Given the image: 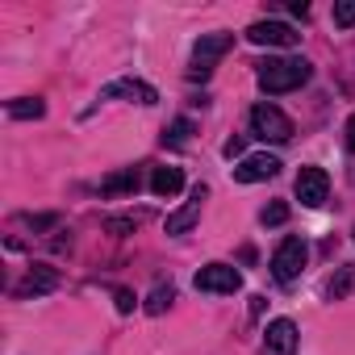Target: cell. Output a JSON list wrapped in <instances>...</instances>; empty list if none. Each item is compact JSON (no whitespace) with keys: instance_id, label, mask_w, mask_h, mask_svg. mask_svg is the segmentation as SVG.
I'll return each instance as SVG.
<instances>
[{"instance_id":"ac0fdd59","label":"cell","mask_w":355,"mask_h":355,"mask_svg":"<svg viewBox=\"0 0 355 355\" xmlns=\"http://www.w3.org/2000/svg\"><path fill=\"white\" fill-rule=\"evenodd\" d=\"M189 138H193V121L189 117H175L163 130V146H189Z\"/></svg>"},{"instance_id":"2e32d148","label":"cell","mask_w":355,"mask_h":355,"mask_svg":"<svg viewBox=\"0 0 355 355\" xmlns=\"http://www.w3.org/2000/svg\"><path fill=\"white\" fill-rule=\"evenodd\" d=\"M5 109H9L13 121H38V117L46 113V105H42L38 96H17V101H9Z\"/></svg>"},{"instance_id":"8fae6325","label":"cell","mask_w":355,"mask_h":355,"mask_svg":"<svg viewBox=\"0 0 355 355\" xmlns=\"http://www.w3.org/2000/svg\"><path fill=\"white\" fill-rule=\"evenodd\" d=\"M293 351H297V326L288 318L268 322V330H263V355H293Z\"/></svg>"},{"instance_id":"cb8c5ba5","label":"cell","mask_w":355,"mask_h":355,"mask_svg":"<svg viewBox=\"0 0 355 355\" xmlns=\"http://www.w3.org/2000/svg\"><path fill=\"white\" fill-rule=\"evenodd\" d=\"M347 146L355 150V113H351V121H347Z\"/></svg>"},{"instance_id":"44dd1931","label":"cell","mask_w":355,"mask_h":355,"mask_svg":"<svg viewBox=\"0 0 355 355\" xmlns=\"http://www.w3.org/2000/svg\"><path fill=\"white\" fill-rule=\"evenodd\" d=\"M138 222H142V214H125V218H109V222H105V230H109V234H130Z\"/></svg>"},{"instance_id":"e0dca14e","label":"cell","mask_w":355,"mask_h":355,"mask_svg":"<svg viewBox=\"0 0 355 355\" xmlns=\"http://www.w3.org/2000/svg\"><path fill=\"white\" fill-rule=\"evenodd\" d=\"M171 301H175V288H171V284H159V288H150V297H146V305H142V309H146L150 318H159V313H167V309H171Z\"/></svg>"},{"instance_id":"30bf717a","label":"cell","mask_w":355,"mask_h":355,"mask_svg":"<svg viewBox=\"0 0 355 355\" xmlns=\"http://www.w3.org/2000/svg\"><path fill=\"white\" fill-rule=\"evenodd\" d=\"M101 96L105 101H134V105H155L159 101V92L150 84H142V80H109L101 88Z\"/></svg>"},{"instance_id":"6da1fadb","label":"cell","mask_w":355,"mask_h":355,"mask_svg":"<svg viewBox=\"0 0 355 355\" xmlns=\"http://www.w3.org/2000/svg\"><path fill=\"white\" fill-rule=\"evenodd\" d=\"M309 76H313V67L305 59H263V63H255V80L272 96L297 92L301 84H309Z\"/></svg>"},{"instance_id":"5bb4252c","label":"cell","mask_w":355,"mask_h":355,"mask_svg":"<svg viewBox=\"0 0 355 355\" xmlns=\"http://www.w3.org/2000/svg\"><path fill=\"white\" fill-rule=\"evenodd\" d=\"M184 189V171L180 167H155V175H150V193L155 197H175Z\"/></svg>"},{"instance_id":"9a60e30c","label":"cell","mask_w":355,"mask_h":355,"mask_svg":"<svg viewBox=\"0 0 355 355\" xmlns=\"http://www.w3.org/2000/svg\"><path fill=\"white\" fill-rule=\"evenodd\" d=\"M351 293H355V263H343L326 284V301H347Z\"/></svg>"},{"instance_id":"52a82bcc","label":"cell","mask_w":355,"mask_h":355,"mask_svg":"<svg viewBox=\"0 0 355 355\" xmlns=\"http://www.w3.org/2000/svg\"><path fill=\"white\" fill-rule=\"evenodd\" d=\"M205 197H209V189H205V184H197L180 209H175V214H167V234H189V230L197 226V218H201V205H205Z\"/></svg>"},{"instance_id":"5b68a950","label":"cell","mask_w":355,"mask_h":355,"mask_svg":"<svg viewBox=\"0 0 355 355\" xmlns=\"http://www.w3.org/2000/svg\"><path fill=\"white\" fill-rule=\"evenodd\" d=\"M326 197H330V175L322 167H301L297 171V201L318 209V205H326Z\"/></svg>"},{"instance_id":"3957f363","label":"cell","mask_w":355,"mask_h":355,"mask_svg":"<svg viewBox=\"0 0 355 355\" xmlns=\"http://www.w3.org/2000/svg\"><path fill=\"white\" fill-rule=\"evenodd\" d=\"M251 134L255 138H263V142H288L293 138V121H288V113H280L276 105H255L251 109Z\"/></svg>"},{"instance_id":"4fadbf2b","label":"cell","mask_w":355,"mask_h":355,"mask_svg":"<svg viewBox=\"0 0 355 355\" xmlns=\"http://www.w3.org/2000/svg\"><path fill=\"white\" fill-rule=\"evenodd\" d=\"M138 184H142V171L138 167H121V171H113V175L101 180V197H134Z\"/></svg>"},{"instance_id":"ba28073f","label":"cell","mask_w":355,"mask_h":355,"mask_svg":"<svg viewBox=\"0 0 355 355\" xmlns=\"http://www.w3.org/2000/svg\"><path fill=\"white\" fill-rule=\"evenodd\" d=\"M297 30L293 26H284V21H255L251 30H247V42H255V46H297Z\"/></svg>"},{"instance_id":"9c48e42d","label":"cell","mask_w":355,"mask_h":355,"mask_svg":"<svg viewBox=\"0 0 355 355\" xmlns=\"http://www.w3.org/2000/svg\"><path fill=\"white\" fill-rule=\"evenodd\" d=\"M51 288H59V268H51V263H30L26 276H21V284L13 288V297H42V293H51Z\"/></svg>"},{"instance_id":"7a4b0ae2","label":"cell","mask_w":355,"mask_h":355,"mask_svg":"<svg viewBox=\"0 0 355 355\" xmlns=\"http://www.w3.org/2000/svg\"><path fill=\"white\" fill-rule=\"evenodd\" d=\"M234 46V34H201V42L193 46V67H189V76L193 80H209L214 76V67H218V59L226 55Z\"/></svg>"},{"instance_id":"d6986e66","label":"cell","mask_w":355,"mask_h":355,"mask_svg":"<svg viewBox=\"0 0 355 355\" xmlns=\"http://www.w3.org/2000/svg\"><path fill=\"white\" fill-rule=\"evenodd\" d=\"M259 222H263V226H284V222H288V205H284V201H272V205L259 214Z\"/></svg>"},{"instance_id":"7402d4cb","label":"cell","mask_w":355,"mask_h":355,"mask_svg":"<svg viewBox=\"0 0 355 355\" xmlns=\"http://www.w3.org/2000/svg\"><path fill=\"white\" fill-rule=\"evenodd\" d=\"M113 301H117V313H134V293L130 288H117Z\"/></svg>"},{"instance_id":"8992f818","label":"cell","mask_w":355,"mask_h":355,"mask_svg":"<svg viewBox=\"0 0 355 355\" xmlns=\"http://www.w3.org/2000/svg\"><path fill=\"white\" fill-rule=\"evenodd\" d=\"M197 288L201 293H239L243 288V276L230 263H205L197 272Z\"/></svg>"},{"instance_id":"603a6c76","label":"cell","mask_w":355,"mask_h":355,"mask_svg":"<svg viewBox=\"0 0 355 355\" xmlns=\"http://www.w3.org/2000/svg\"><path fill=\"white\" fill-rule=\"evenodd\" d=\"M226 155H230V159L243 155V138H230V142H226Z\"/></svg>"},{"instance_id":"277c9868","label":"cell","mask_w":355,"mask_h":355,"mask_svg":"<svg viewBox=\"0 0 355 355\" xmlns=\"http://www.w3.org/2000/svg\"><path fill=\"white\" fill-rule=\"evenodd\" d=\"M305 259H309V247H305V239L288 234V239L276 247V255H272V276H276L280 284H293V280L301 276Z\"/></svg>"},{"instance_id":"d4e9b609","label":"cell","mask_w":355,"mask_h":355,"mask_svg":"<svg viewBox=\"0 0 355 355\" xmlns=\"http://www.w3.org/2000/svg\"><path fill=\"white\" fill-rule=\"evenodd\" d=\"M351 234H355V230H351Z\"/></svg>"},{"instance_id":"7c38bea8","label":"cell","mask_w":355,"mask_h":355,"mask_svg":"<svg viewBox=\"0 0 355 355\" xmlns=\"http://www.w3.org/2000/svg\"><path fill=\"white\" fill-rule=\"evenodd\" d=\"M280 171V159L276 155H247L239 167H234V180L239 184H259V180H272Z\"/></svg>"},{"instance_id":"ffe728a7","label":"cell","mask_w":355,"mask_h":355,"mask_svg":"<svg viewBox=\"0 0 355 355\" xmlns=\"http://www.w3.org/2000/svg\"><path fill=\"white\" fill-rule=\"evenodd\" d=\"M334 26L338 30L355 26V0H334Z\"/></svg>"}]
</instances>
